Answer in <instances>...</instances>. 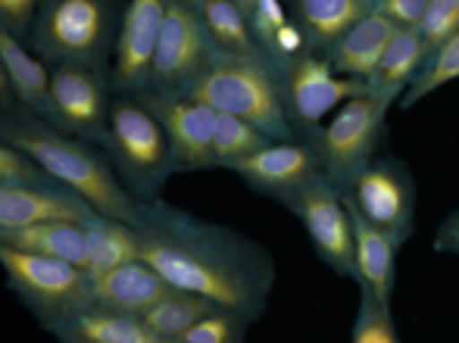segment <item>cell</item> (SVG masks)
Segmentation results:
<instances>
[{"label": "cell", "instance_id": "6da1fadb", "mask_svg": "<svg viewBox=\"0 0 459 343\" xmlns=\"http://www.w3.org/2000/svg\"><path fill=\"white\" fill-rule=\"evenodd\" d=\"M141 262H147L172 290L204 296L247 322L266 313L273 294V259L256 244L225 231L197 228L191 235L141 237Z\"/></svg>", "mask_w": 459, "mask_h": 343}, {"label": "cell", "instance_id": "7a4b0ae2", "mask_svg": "<svg viewBox=\"0 0 459 343\" xmlns=\"http://www.w3.org/2000/svg\"><path fill=\"white\" fill-rule=\"evenodd\" d=\"M0 138L6 141V147L29 157L50 178L63 181L75 197H82V203L94 206L100 216L116 219V222H134L138 219L132 197L116 181L109 166L88 147H82L79 141L63 138V134L50 132L44 125H29V122L0 125Z\"/></svg>", "mask_w": 459, "mask_h": 343}, {"label": "cell", "instance_id": "3957f363", "mask_svg": "<svg viewBox=\"0 0 459 343\" xmlns=\"http://www.w3.org/2000/svg\"><path fill=\"white\" fill-rule=\"evenodd\" d=\"M191 100L210 107L212 113L238 116L260 128L273 141H290L294 132L288 125L281 103V88H278V73L263 56L241 60V56L219 54L197 79L187 85Z\"/></svg>", "mask_w": 459, "mask_h": 343}, {"label": "cell", "instance_id": "277c9868", "mask_svg": "<svg viewBox=\"0 0 459 343\" xmlns=\"http://www.w3.org/2000/svg\"><path fill=\"white\" fill-rule=\"evenodd\" d=\"M387 109L391 103L366 88L363 94L341 103L332 119L322 122L319 132L309 138L316 157H319L322 175L332 178L341 191L378 157L387 128Z\"/></svg>", "mask_w": 459, "mask_h": 343}, {"label": "cell", "instance_id": "5b68a950", "mask_svg": "<svg viewBox=\"0 0 459 343\" xmlns=\"http://www.w3.org/2000/svg\"><path fill=\"white\" fill-rule=\"evenodd\" d=\"M278 73V88H281V103L288 125L294 138L309 141L322 128V122L351 97L363 94L366 81L338 75L322 54L303 50L290 56Z\"/></svg>", "mask_w": 459, "mask_h": 343}, {"label": "cell", "instance_id": "8992f818", "mask_svg": "<svg viewBox=\"0 0 459 343\" xmlns=\"http://www.w3.org/2000/svg\"><path fill=\"white\" fill-rule=\"evenodd\" d=\"M341 193L368 225L394 237L400 247L412 237L419 187L403 159L375 157Z\"/></svg>", "mask_w": 459, "mask_h": 343}, {"label": "cell", "instance_id": "52a82bcc", "mask_svg": "<svg viewBox=\"0 0 459 343\" xmlns=\"http://www.w3.org/2000/svg\"><path fill=\"white\" fill-rule=\"evenodd\" d=\"M113 10L107 0H48L38 22V44L63 66H94L109 44Z\"/></svg>", "mask_w": 459, "mask_h": 343}, {"label": "cell", "instance_id": "ba28073f", "mask_svg": "<svg viewBox=\"0 0 459 343\" xmlns=\"http://www.w3.org/2000/svg\"><path fill=\"white\" fill-rule=\"evenodd\" d=\"M307 228L316 256L341 278H353V228L341 187L325 175H316L288 206Z\"/></svg>", "mask_w": 459, "mask_h": 343}, {"label": "cell", "instance_id": "9c48e42d", "mask_svg": "<svg viewBox=\"0 0 459 343\" xmlns=\"http://www.w3.org/2000/svg\"><path fill=\"white\" fill-rule=\"evenodd\" d=\"M210 35L200 22L197 10L169 0L166 4L163 29L151 60V81L157 88H185L216 60Z\"/></svg>", "mask_w": 459, "mask_h": 343}, {"label": "cell", "instance_id": "30bf717a", "mask_svg": "<svg viewBox=\"0 0 459 343\" xmlns=\"http://www.w3.org/2000/svg\"><path fill=\"white\" fill-rule=\"evenodd\" d=\"M231 172L250 187V191L263 193V197L275 200L281 206H290V200L316 178L322 175L319 157H316L313 144L300 138L290 141H273L254 157L241 159L231 166Z\"/></svg>", "mask_w": 459, "mask_h": 343}, {"label": "cell", "instance_id": "8fae6325", "mask_svg": "<svg viewBox=\"0 0 459 343\" xmlns=\"http://www.w3.org/2000/svg\"><path fill=\"white\" fill-rule=\"evenodd\" d=\"M109 138L119 153V163L132 175L134 184L151 187L163 178L169 144L160 128V122L151 116V109L138 103H116L109 113Z\"/></svg>", "mask_w": 459, "mask_h": 343}, {"label": "cell", "instance_id": "7c38bea8", "mask_svg": "<svg viewBox=\"0 0 459 343\" xmlns=\"http://www.w3.org/2000/svg\"><path fill=\"white\" fill-rule=\"evenodd\" d=\"M0 265L25 296L44 303V306H73L88 290L85 271L54 256L22 253V250L0 244Z\"/></svg>", "mask_w": 459, "mask_h": 343}, {"label": "cell", "instance_id": "4fadbf2b", "mask_svg": "<svg viewBox=\"0 0 459 343\" xmlns=\"http://www.w3.org/2000/svg\"><path fill=\"white\" fill-rule=\"evenodd\" d=\"M151 116L160 122L169 144V157L182 169H210L212 163V122L216 113L191 97H160L151 103Z\"/></svg>", "mask_w": 459, "mask_h": 343}, {"label": "cell", "instance_id": "5bb4252c", "mask_svg": "<svg viewBox=\"0 0 459 343\" xmlns=\"http://www.w3.org/2000/svg\"><path fill=\"white\" fill-rule=\"evenodd\" d=\"M48 109L79 134H103L107 90L85 66H60L48 81Z\"/></svg>", "mask_w": 459, "mask_h": 343}, {"label": "cell", "instance_id": "9a60e30c", "mask_svg": "<svg viewBox=\"0 0 459 343\" xmlns=\"http://www.w3.org/2000/svg\"><path fill=\"white\" fill-rule=\"evenodd\" d=\"M169 0H128L122 31L116 41V81L122 88H138L151 81V60L163 29Z\"/></svg>", "mask_w": 459, "mask_h": 343}, {"label": "cell", "instance_id": "2e32d148", "mask_svg": "<svg viewBox=\"0 0 459 343\" xmlns=\"http://www.w3.org/2000/svg\"><path fill=\"white\" fill-rule=\"evenodd\" d=\"M88 290L103 309L122 315H138V319L151 306H157L163 296L172 294L169 284L141 259H132V262L88 278Z\"/></svg>", "mask_w": 459, "mask_h": 343}, {"label": "cell", "instance_id": "e0dca14e", "mask_svg": "<svg viewBox=\"0 0 459 343\" xmlns=\"http://www.w3.org/2000/svg\"><path fill=\"white\" fill-rule=\"evenodd\" d=\"M347 212H351L353 228V281L359 284L363 294L375 296L381 303H391L394 284H397L400 244L394 237H387L385 231H378L375 225H368L351 203H347Z\"/></svg>", "mask_w": 459, "mask_h": 343}, {"label": "cell", "instance_id": "ac0fdd59", "mask_svg": "<svg viewBox=\"0 0 459 343\" xmlns=\"http://www.w3.org/2000/svg\"><path fill=\"white\" fill-rule=\"evenodd\" d=\"M50 219L85 225L94 216L82 200L63 197V193L54 191H41V187L31 184H0V231L50 222Z\"/></svg>", "mask_w": 459, "mask_h": 343}, {"label": "cell", "instance_id": "d6986e66", "mask_svg": "<svg viewBox=\"0 0 459 343\" xmlns=\"http://www.w3.org/2000/svg\"><path fill=\"white\" fill-rule=\"evenodd\" d=\"M394 29L397 25L387 22L381 13H366L363 19L351 25L338 41L332 44V50L325 54L328 66L338 75H347V79L357 81H368L378 66L381 54H385L387 41H391Z\"/></svg>", "mask_w": 459, "mask_h": 343}, {"label": "cell", "instance_id": "ffe728a7", "mask_svg": "<svg viewBox=\"0 0 459 343\" xmlns=\"http://www.w3.org/2000/svg\"><path fill=\"white\" fill-rule=\"evenodd\" d=\"M429 54L431 50L422 41L419 29H394L391 41H387L385 54H381L378 66H375L372 79L366 81V88L387 103L400 100L406 94V88L412 85V79L422 73Z\"/></svg>", "mask_w": 459, "mask_h": 343}, {"label": "cell", "instance_id": "44dd1931", "mask_svg": "<svg viewBox=\"0 0 459 343\" xmlns=\"http://www.w3.org/2000/svg\"><path fill=\"white\" fill-rule=\"evenodd\" d=\"M290 6L307 47L322 56L357 19L372 13V0H290Z\"/></svg>", "mask_w": 459, "mask_h": 343}, {"label": "cell", "instance_id": "7402d4cb", "mask_svg": "<svg viewBox=\"0 0 459 343\" xmlns=\"http://www.w3.org/2000/svg\"><path fill=\"white\" fill-rule=\"evenodd\" d=\"M0 244L22 253H38V256H54L63 262H73L75 269L85 265V225L79 222H35L25 228L0 231Z\"/></svg>", "mask_w": 459, "mask_h": 343}, {"label": "cell", "instance_id": "603a6c76", "mask_svg": "<svg viewBox=\"0 0 459 343\" xmlns=\"http://www.w3.org/2000/svg\"><path fill=\"white\" fill-rule=\"evenodd\" d=\"M141 253V237L116 219H88L85 222V278L126 265Z\"/></svg>", "mask_w": 459, "mask_h": 343}, {"label": "cell", "instance_id": "cb8c5ba5", "mask_svg": "<svg viewBox=\"0 0 459 343\" xmlns=\"http://www.w3.org/2000/svg\"><path fill=\"white\" fill-rule=\"evenodd\" d=\"M194 10H197V16H200V22H204L216 54L241 56V60L263 56L254 41V31H250L247 16H244L231 0H200Z\"/></svg>", "mask_w": 459, "mask_h": 343}, {"label": "cell", "instance_id": "d4e9b609", "mask_svg": "<svg viewBox=\"0 0 459 343\" xmlns=\"http://www.w3.org/2000/svg\"><path fill=\"white\" fill-rule=\"evenodd\" d=\"M0 66H4L6 81H10V88L16 90V97L25 107L48 109V81H50L48 69L4 25H0Z\"/></svg>", "mask_w": 459, "mask_h": 343}, {"label": "cell", "instance_id": "484cf974", "mask_svg": "<svg viewBox=\"0 0 459 343\" xmlns=\"http://www.w3.org/2000/svg\"><path fill=\"white\" fill-rule=\"evenodd\" d=\"M73 328L82 343H176L151 331L138 315L109 313V309L82 313Z\"/></svg>", "mask_w": 459, "mask_h": 343}, {"label": "cell", "instance_id": "4316f807", "mask_svg": "<svg viewBox=\"0 0 459 343\" xmlns=\"http://www.w3.org/2000/svg\"><path fill=\"white\" fill-rule=\"evenodd\" d=\"M212 309H216V303L204 300V296L172 290V294L163 296L157 306L147 309V313L141 315V322H144L151 331H157L160 338L176 340V338H182V334L194 325V322H200L204 315H210Z\"/></svg>", "mask_w": 459, "mask_h": 343}, {"label": "cell", "instance_id": "83f0119b", "mask_svg": "<svg viewBox=\"0 0 459 343\" xmlns=\"http://www.w3.org/2000/svg\"><path fill=\"white\" fill-rule=\"evenodd\" d=\"M266 144H273V138H266L250 122L238 119V116L216 113V122H212V163L216 166L231 169L235 163L263 150Z\"/></svg>", "mask_w": 459, "mask_h": 343}, {"label": "cell", "instance_id": "f1b7e54d", "mask_svg": "<svg viewBox=\"0 0 459 343\" xmlns=\"http://www.w3.org/2000/svg\"><path fill=\"white\" fill-rule=\"evenodd\" d=\"M454 81H459V31L454 38H447L441 47L431 50L422 73L412 79V85L406 88V94L400 97L397 103L403 109H412L416 103H422L425 97H431L444 85H454Z\"/></svg>", "mask_w": 459, "mask_h": 343}, {"label": "cell", "instance_id": "f546056e", "mask_svg": "<svg viewBox=\"0 0 459 343\" xmlns=\"http://www.w3.org/2000/svg\"><path fill=\"white\" fill-rule=\"evenodd\" d=\"M351 343H403L397 334L391 303H381L375 296L363 294L357 309V322H353L351 331Z\"/></svg>", "mask_w": 459, "mask_h": 343}, {"label": "cell", "instance_id": "4dcf8cb0", "mask_svg": "<svg viewBox=\"0 0 459 343\" xmlns=\"http://www.w3.org/2000/svg\"><path fill=\"white\" fill-rule=\"evenodd\" d=\"M244 328L247 319L241 313L216 306L210 315L194 322L182 338H176V343H244Z\"/></svg>", "mask_w": 459, "mask_h": 343}, {"label": "cell", "instance_id": "1f68e13d", "mask_svg": "<svg viewBox=\"0 0 459 343\" xmlns=\"http://www.w3.org/2000/svg\"><path fill=\"white\" fill-rule=\"evenodd\" d=\"M456 31H459V4H450V0H429L422 22H419V35L429 44V50L441 47Z\"/></svg>", "mask_w": 459, "mask_h": 343}, {"label": "cell", "instance_id": "d6a6232c", "mask_svg": "<svg viewBox=\"0 0 459 343\" xmlns=\"http://www.w3.org/2000/svg\"><path fill=\"white\" fill-rule=\"evenodd\" d=\"M429 0H372V10L381 13L397 29H419Z\"/></svg>", "mask_w": 459, "mask_h": 343}, {"label": "cell", "instance_id": "836d02e7", "mask_svg": "<svg viewBox=\"0 0 459 343\" xmlns=\"http://www.w3.org/2000/svg\"><path fill=\"white\" fill-rule=\"evenodd\" d=\"M38 178L35 163L13 147L0 144V184H31Z\"/></svg>", "mask_w": 459, "mask_h": 343}, {"label": "cell", "instance_id": "e575fe53", "mask_svg": "<svg viewBox=\"0 0 459 343\" xmlns=\"http://www.w3.org/2000/svg\"><path fill=\"white\" fill-rule=\"evenodd\" d=\"M35 4L38 0H0V25L13 35L25 31V25L35 16Z\"/></svg>", "mask_w": 459, "mask_h": 343}, {"label": "cell", "instance_id": "d590c367", "mask_svg": "<svg viewBox=\"0 0 459 343\" xmlns=\"http://www.w3.org/2000/svg\"><path fill=\"white\" fill-rule=\"evenodd\" d=\"M435 253L459 256V210L450 212L435 231Z\"/></svg>", "mask_w": 459, "mask_h": 343}, {"label": "cell", "instance_id": "8d00e7d4", "mask_svg": "<svg viewBox=\"0 0 459 343\" xmlns=\"http://www.w3.org/2000/svg\"><path fill=\"white\" fill-rule=\"evenodd\" d=\"M6 97H10V81H6V73L0 66V103H6Z\"/></svg>", "mask_w": 459, "mask_h": 343}, {"label": "cell", "instance_id": "74e56055", "mask_svg": "<svg viewBox=\"0 0 459 343\" xmlns=\"http://www.w3.org/2000/svg\"><path fill=\"white\" fill-rule=\"evenodd\" d=\"M231 4H235L238 10L244 13V16H250V10H254V4H256V0H231Z\"/></svg>", "mask_w": 459, "mask_h": 343}, {"label": "cell", "instance_id": "f35d334b", "mask_svg": "<svg viewBox=\"0 0 459 343\" xmlns=\"http://www.w3.org/2000/svg\"><path fill=\"white\" fill-rule=\"evenodd\" d=\"M176 4H185V6H191V10H194V6H197L200 0H176Z\"/></svg>", "mask_w": 459, "mask_h": 343}, {"label": "cell", "instance_id": "ab89813d", "mask_svg": "<svg viewBox=\"0 0 459 343\" xmlns=\"http://www.w3.org/2000/svg\"><path fill=\"white\" fill-rule=\"evenodd\" d=\"M450 4H459V0H450Z\"/></svg>", "mask_w": 459, "mask_h": 343}]
</instances>
